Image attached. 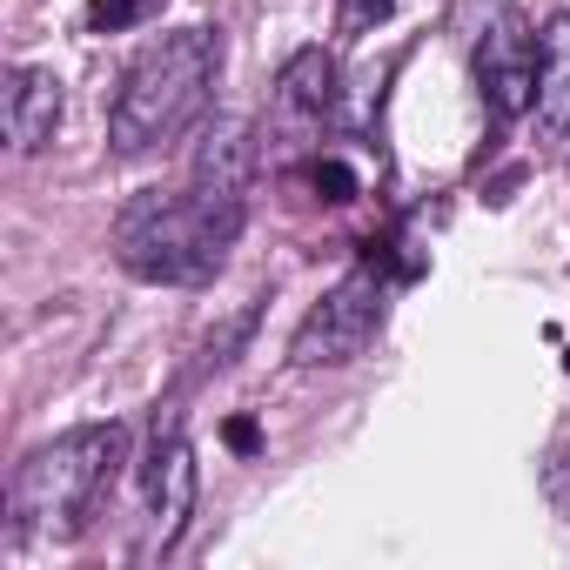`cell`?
<instances>
[{
    "label": "cell",
    "mask_w": 570,
    "mask_h": 570,
    "mask_svg": "<svg viewBox=\"0 0 570 570\" xmlns=\"http://www.w3.org/2000/svg\"><path fill=\"white\" fill-rule=\"evenodd\" d=\"M248 181H255L248 121H215L181 188H141L115 215V262L135 282H161V289L208 282L248 222Z\"/></svg>",
    "instance_id": "6da1fadb"
},
{
    "label": "cell",
    "mask_w": 570,
    "mask_h": 570,
    "mask_svg": "<svg viewBox=\"0 0 570 570\" xmlns=\"http://www.w3.org/2000/svg\"><path fill=\"white\" fill-rule=\"evenodd\" d=\"M195 510V450L181 436V416L155 423L148 443V550H168Z\"/></svg>",
    "instance_id": "8992f818"
},
{
    "label": "cell",
    "mask_w": 570,
    "mask_h": 570,
    "mask_svg": "<svg viewBox=\"0 0 570 570\" xmlns=\"http://www.w3.org/2000/svg\"><path fill=\"white\" fill-rule=\"evenodd\" d=\"M155 8H161V0H95V8H88V35H128Z\"/></svg>",
    "instance_id": "30bf717a"
},
{
    "label": "cell",
    "mask_w": 570,
    "mask_h": 570,
    "mask_svg": "<svg viewBox=\"0 0 570 570\" xmlns=\"http://www.w3.org/2000/svg\"><path fill=\"white\" fill-rule=\"evenodd\" d=\"M275 101L289 108V115H303V121H323L336 108V61L323 48L289 55V61H282V75H275Z\"/></svg>",
    "instance_id": "9c48e42d"
},
{
    "label": "cell",
    "mask_w": 570,
    "mask_h": 570,
    "mask_svg": "<svg viewBox=\"0 0 570 570\" xmlns=\"http://www.w3.org/2000/svg\"><path fill=\"white\" fill-rule=\"evenodd\" d=\"M476 88H483V108L497 121H517L530 115L537 101V28L523 21V8H497L476 35Z\"/></svg>",
    "instance_id": "5b68a950"
},
{
    "label": "cell",
    "mask_w": 570,
    "mask_h": 570,
    "mask_svg": "<svg viewBox=\"0 0 570 570\" xmlns=\"http://www.w3.org/2000/svg\"><path fill=\"white\" fill-rule=\"evenodd\" d=\"M215 68H222V48H215L208 28H175V35L148 41L128 61V75L115 88V108H108L115 155H148V148L181 141L202 121L208 95H215Z\"/></svg>",
    "instance_id": "7a4b0ae2"
},
{
    "label": "cell",
    "mask_w": 570,
    "mask_h": 570,
    "mask_svg": "<svg viewBox=\"0 0 570 570\" xmlns=\"http://www.w3.org/2000/svg\"><path fill=\"white\" fill-rule=\"evenodd\" d=\"M537 141L570 155V14H550L537 28Z\"/></svg>",
    "instance_id": "52a82bcc"
},
{
    "label": "cell",
    "mask_w": 570,
    "mask_h": 570,
    "mask_svg": "<svg viewBox=\"0 0 570 570\" xmlns=\"http://www.w3.org/2000/svg\"><path fill=\"white\" fill-rule=\"evenodd\" d=\"M61 128V81L55 68H14L8 75V141L14 155H41Z\"/></svg>",
    "instance_id": "ba28073f"
},
{
    "label": "cell",
    "mask_w": 570,
    "mask_h": 570,
    "mask_svg": "<svg viewBox=\"0 0 570 570\" xmlns=\"http://www.w3.org/2000/svg\"><path fill=\"white\" fill-rule=\"evenodd\" d=\"M121 463H128L121 423H81L28 450L14 470V537H55V543L81 537L101 517Z\"/></svg>",
    "instance_id": "3957f363"
},
{
    "label": "cell",
    "mask_w": 570,
    "mask_h": 570,
    "mask_svg": "<svg viewBox=\"0 0 570 570\" xmlns=\"http://www.w3.org/2000/svg\"><path fill=\"white\" fill-rule=\"evenodd\" d=\"M383 316H390V282L376 268H350L336 289L303 316V330L289 343V363L296 370H343V363H356L376 343Z\"/></svg>",
    "instance_id": "277c9868"
},
{
    "label": "cell",
    "mask_w": 570,
    "mask_h": 570,
    "mask_svg": "<svg viewBox=\"0 0 570 570\" xmlns=\"http://www.w3.org/2000/svg\"><path fill=\"white\" fill-rule=\"evenodd\" d=\"M390 14H396V0H336V35H343V41H363V35H376Z\"/></svg>",
    "instance_id": "8fae6325"
}]
</instances>
